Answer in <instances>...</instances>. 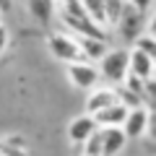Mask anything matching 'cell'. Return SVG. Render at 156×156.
I'll return each mask as SVG.
<instances>
[{
	"label": "cell",
	"mask_w": 156,
	"mask_h": 156,
	"mask_svg": "<svg viewBox=\"0 0 156 156\" xmlns=\"http://www.w3.org/2000/svg\"><path fill=\"white\" fill-rule=\"evenodd\" d=\"M65 76H68V81H70V86H76V89H81V91H91L94 86H99V81H101L96 65L89 62V60L68 62L65 65Z\"/></svg>",
	"instance_id": "5"
},
{
	"label": "cell",
	"mask_w": 156,
	"mask_h": 156,
	"mask_svg": "<svg viewBox=\"0 0 156 156\" xmlns=\"http://www.w3.org/2000/svg\"><path fill=\"white\" fill-rule=\"evenodd\" d=\"M128 146L122 128H101V156H117Z\"/></svg>",
	"instance_id": "11"
},
{
	"label": "cell",
	"mask_w": 156,
	"mask_h": 156,
	"mask_svg": "<svg viewBox=\"0 0 156 156\" xmlns=\"http://www.w3.org/2000/svg\"><path fill=\"white\" fill-rule=\"evenodd\" d=\"M47 50H50V55L55 60L65 62V65L68 62H76V60H83L81 50H78V39L70 31H52L47 37Z\"/></svg>",
	"instance_id": "3"
},
{
	"label": "cell",
	"mask_w": 156,
	"mask_h": 156,
	"mask_svg": "<svg viewBox=\"0 0 156 156\" xmlns=\"http://www.w3.org/2000/svg\"><path fill=\"white\" fill-rule=\"evenodd\" d=\"M125 115H128V107H122L120 101H115V104H109V107H104V109L94 112L91 117H94L96 128H120L122 120H125Z\"/></svg>",
	"instance_id": "10"
},
{
	"label": "cell",
	"mask_w": 156,
	"mask_h": 156,
	"mask_svg": "<svg viewBox=\"0 0 156 156\" xmlns=\"http://www.w3.org/2000/svg\"><path fill=\"white\" fill-rule=\"evenodd\" d=\"M60 8H55L60 13V21L62 26L68 29L70 34H78V37H96V39H107L104 29H99L89 16H86L83 5H81V0H57Z\"/></svg>",
	"instance_id": "1"
},
{
	"label": "cell",
	"mask_w": 156,
	"mask_h": 156,
	"mask_svg": "<svg viewBox=\"0 0 156 156\" xmlns=\"http://www.w3.org/2000/svg\"><path fill=\"white\" fill-rule=\"evenodd\" d=\"M125 8V0H104V18H107V31L115 29V23L120 21Z\"/></svg>",
	"instance_id": "17"
},
{
	"label": "cell",
	"mask_w": 156,
	"mask_h": 156,
	"mask_svg": "<svg viewBox=\"0 0 156 156\" xmlns=\"http://www.w3.org/2000/svg\"><path fill=\"white\" fill-rule=\"evenodd\" d=\"M122 133L125 138H143V135H154V125H151V109L146 104L140 107H133V109H128V115H125L122 120Z\"/></svg>",
	"instance_id": "4"
},
{
	"label": "cell",
	"mask_w": 156,
	"mask_h": 156,
	"mask_svg": "<svg viewBox=\"0 0 156 156\" xmlns=\"http://www.w3.org/2000/svg\"><path fill=\"white\" fill-rule=\"evenodd\" d=\"M130 8H135L138 13H143V16H148L151 8H154V0H125Z\"/></svg>",
	"instance_id": "20"
},
{
	"label": "cell",
	"mask_w": 156,
	"mask_h": 156,
	"mask_svg": "<svg viewBox=\"0 0 156 156\" xmlns=\"http://www.w3.org/2000/svg\"><path fill=\"white\" fill-rule=\"evenodd\" d=\"M8 39H11V37H8V29L3 26V23H0V55H3V52L8 50Z\"/></svg>",
	"instance_id": "21"
},
{
	"label": "cell",
	"mask_w": 156,
	"mask_h": 156,
	"mask_svg": "<svg viewBox=\"0 0 156 156\" xmlns=\"http://www.w3.org/2000/svg\"><path fill=\"white\" fill-rule=\"evenodd\" d=\"M78 50H81V57L83 60H99L101 55H104L107 50H109V44H107V39H96V37H78Z\"/></svg>",
	"instance_id": "13"
},
{
	"label": "cell",
	"mask_w": 156,
	"mask_h": 156,
	"mask_svg": "<svg viewBox=\"0 0 156 156\" xmlns=\"http://www.w3.org/2000/svg\"><path fill=\"white\" fill-rule=\"evenodd\" d=\"M26 8H29L31 18L39 23V26H50L52 18H55L57 0H26Z\"/></svg>",
	"instance_id": "12"
},
{
	"label": "cell",
	"mask_w": 156,
	"mask_h": 156,
	"mask_svg": "<svg viewBox=\"0 0 156 156\" xmlns=\"http://www.w3.org/2000/svg\"><path fill=\"white\" fill-rule=\"evenodd\" d=\"M81 5H83L86 16L96 23L99 29L107 31V18H104V0H81Z\"/></svg>",
	"instance_id": "15"
},
{
	"label": "cell",
	"mask_w": 156,
	"mask_h": 156,
	"mask_svg": "<svg viewBox=\"0 0 156 156\" xmlns=\"http://www.w3.org/2000/svg\"><path fill=\"white\" fill-rule=\"evenodd\" d=\"M133 47H135V50H140V52H146L148 57H154V60H156V37L151 31L138 34V37L133 39Z\"/></svg>",
	"instance_id": "19"
},
{
	"label": "cell",
	"mask_w": 156,
	"mask_h": 156,
	"mask_svg": "<svg viewBox=\"0 0 156 156\" xmlns=\"http://www.w3.org/2000/svg\"><path fill=\"white\" fill-rule=\"evenodd\" d=\"M0 23H3V13H0Z\"/></svg>",
	"instance_id": "23"
},
{
	"label": "cell",
	"mask_w": 156,
	"mask_h": 156,
	"mask_svg": "<svg viewBox=\"0 0 156 156\" xmlns=\"http://www.w3.org/2000/svg\"><path fill=\"white\" fill-rule=\"evenodd\" d=\"M81 156H101V128H96L83 143L78 146Z\"/></svg>",
	"instance_id": "18"
},
{
	"label": "cell",
	"mask_w": 156,
	"mask_h": 156,
	"mask_svg": "<svg viewBox=\"0 0 156 156\" xmlns=\"http://www.w3.org/2000/svg\"><path fill=\"white\" fill-rule=\"evenodd\" d=\"M96 70H99V78H104L107 83H112V86L122 83L125 76H128V50H122V47L107 50L99 57V68Z\"/></svg>",
	"instance_id": "2"
},
{
	"label": "cell",
	"mask_w": 156,
	"mask_h": 156,
	"mask_svg": "<svg viewBox=\"0 0 156 156\" xmlns=\"http://www.w3.org/2000/svg\"><path fill=\"white\" fill-rule=\"evenodd\" d=\"M154 57H148L146 52L140 50H128V73H133L135 78H140V81H151L154 78Z\"/></svg>",
	"instance_id": "8"
},
{
	"label": "cell",
	"mask_w": 156,
	"mask_h": 156,
	"mask_svg": "<svg viewBox=\"0 0 156 156\" xmlns=\"http://www.w3.org/2000/svg\"><path fill=\"white\" fill-rule=\"evenodd\" d=\"M96 130V122H94V117L91 115H78V117H73L70 122H68V140H70V146H81L86 138H89L91 133Z\"/></svg>",
	"instance_id": "7"
},
{
	"label": "cell",
	"mask_w": 156,
	"mask_h": 156,
	"mask_svg": "<svg viewBox=\"0 0 156 156\" xmlns=\"http://www.w3.org/2000/svg\"><path fill=\"white\" fill-rule=\"evenodd\" d=\"M115 96H117V101H120L122 107H128V109L146 104V101H143V96H140V94H135L133 89H128L125 83H117V86H115ZM146 107H148V104H146Z\"/></svg>",
	"instance_id": "16"
},
{
	"label": "cell",
	"mask_w": 156,
	"mask_h": 156,
	"mask_svg": "<svg viewBox=\"0 0 156 156\" xmlns=\"http://www.w3.org/2000/svg\"><path fill=\"white\" fill-rule=\"evenodd\" d=\"M0 156H29V146L23 135H3L0 138Z\"/></svg>",
	"instance_id": "14"
},
{
	"label": "cell",
	"mask_w": 156,
	"mask_h": 156,
	"mask_svg": "<svg viewBox=\"0 0 156 156\" xmlns=\"http://www.w3.org/2000/svg\"><path fill=\"white\" fill-rule=\"evenodd\" d=\"M117 96H115V86H94L86 96V115H94V112L104 109V107L115 104Z\"/></svg>",
	"instance_id": "9"
},
{
	"label": "cell",
	"mask_w": 156,
	"mask_h": 156,
	"mask_svg": "<svg viewBox=\"0 0 156 156\" xmlns=\"http://www.w3.org/2000/svg\"><path fill=\"white\" fill-rule=\"evenodd\" d=\"M11 5H13V0H0V13L11 11Z\"/></svg>",
	"instance_id": "22"
},
{
	"label": "cell",
	"mask_w": 156,
	"mask_h": 156,
	"mask_svg": "<svg viewBox=\"0 0 156 156\" xmlns=\"http://www.w3.org/2000/svg\"><path fill=\"white\" fill-rule=\"evenodd\" d=\"M146 18H148V16L138 13L135 8H130L128 3H125L122 16H120V21L115 23V29H112V31H117L120 37L125 39V42H130V44H133V39L138 37V34H143V31H146Z\"/></svg>",
	"instance_id": "6"
}]
</instances>
